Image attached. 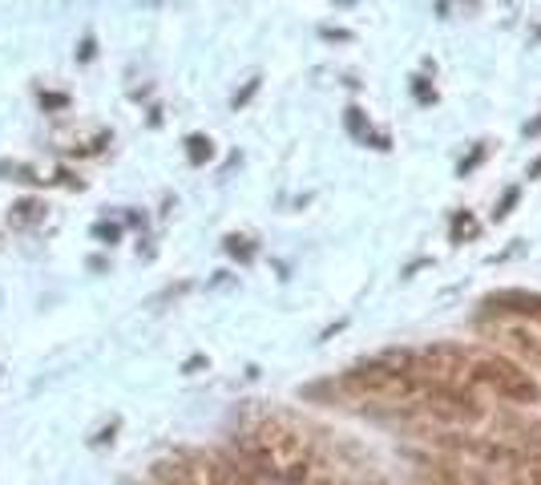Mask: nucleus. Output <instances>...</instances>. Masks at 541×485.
Wrapping results in <instances>:
<instances>
[{"mask_svg":"<svg viewBox=\"0 0 541 485\" xmlns=\"http://www.w3.org/2000/svg\"><path fill=\"white\" fill-rule=\"evenodd\" d=\"M227 255H235L239 263H251L255 259V239H247V235H227Z\"/></svg>","mask_w":541,"mask_h":485,"instance_id":"obj_8","label":"nucleus"},{"mask_svg":"<svg viewBox=\"0 0 541 485\" xmlns=\"http://www.w3.org/2000/svg\"><path fill=\"white\" fill-rule=\"evenodd\" d=\"M41 110H69V93H45L41 89Z\"/></svg>","mask_w":541,"mask_h":485,"instance_id":"obj_10","label":"nucleus"},{"mask_svg":"<svg viewBox=\"0 0 541 485\" xmlns=\"http://www.w3.org/2000/svg\"><path fill=\"white\" fill-rule=\"evenodd\" d=\"M138 5H162V0H138Z\"/></svg>","mask_w":541,"mask_h":485,"instance_id":"obj_14","label":"nucleus"},{"mask_svg":"<svg viewBox=\"0 0 541 485\" xmlns=\"http://www.w3.org/2000/svg\"><path fill=\"white\" fill-rule=\"evenodd\" d=\"M45 223V203L41 199H21L9 207V227L13 231H33Z\"/></svg>","mask_w":541,"mask_h":485,"instance_id":"obj_5","label":"nucleus"},{"mask_svg":"<svg viewBox=\"0 0 541 485\" xmlns=\"http://www.w3.org/2000/svg\"><path fill=\"white\" fill-rule=\"evenodd\" d=\"M93 235H97V239H110V243H114V239H118L122 231H118L114 223H97V227H93Z\"/></svg>","mask_w":541,"mask_h":485,"instance_id":"obj_12","label":"nucleus"},{"mask_svg":"<svg viewBox=\"0 0 541 485\" xmlns=\"http://www.w3.org/2000/svg\"><path fill=\"white\" fill-rule=\"evenodd\" d=\"M243 457L283 485H344V465L307 421L283 409H259L239 429Z\"/></svg>","mask_w":541,"mask_h":485,"instance_id":"obj_1","label":"nucleus"},{"mask_svg":"<svg viewBox=\"0 0 541 485\" xmlns=\"http://www.w3.org/2000/svg\"><path fill=\"white\" fill-rule=\"evenodd\" d=\"M0 174H9V178H17V182H33V186L49 182V178H41L33 166H25V162H0Z\"/></svg>","mask_w":541,"mask_h":485,"instance_id":"obj_9","label":"nucleus"},{"mask_svg":"<svg viewBox=\"0 0 541 485\" xmlns=\"http://www.w3.org/2000/svg\"><path fill=\"white\" fill-rule=\"evenodd\" d=\"M255 89H259V77H251V81H247V85H243V89L231 97V106H235V110H243V106L251 102V97H255Z\"/></svg>","mask_w":541,"mask_h":485,"instance_id":"obj_11","label":"nucleus"},{"mask_svg":"<svg viewBox=\"0 0 541 485\" xmlns=\"http://www.w3.org/2000/svg\"><path fill=\"white\" fill-rule=\"evenodd\" d=\"M509 340H513V348H517L529 364H537V368H541V340H537V336H529V332H513Z\"/></svg>","mask_w":541,"mask_h":485,"instance_id":"obj_7","label":"nucleus"},{"mask_svg":"<svg viewBox=\"0 0 541 485\" xmlns=\"http://www.w3.org/2000/svg\"><path fill=\"white\" fill-rule=\"evenodd\" d=\"M210 158H214V142L206 134H190L186 138V162L190 166H206Z\"/></svg>","mask_w":541,"mask_h":485,"instance_id":"obj_6","label":"nucleus"},{"mask_svg":"<svg viewBox=\"0 0 541 485\" xmlns=\"http://www.w3.org/2000/svg\"><path fill=\"white\" fill-rule=\"evenodd\" d=\"M485 308L501 312V316H517V320H529L541 328V291H521V287H509V291H497V296L485 300Z\"/></svg>","mask_w":541,"mask_h":485,"instance_id":"obj_4","label":"nucleus"},{"mask_svg":"<svg viewBox=\"0 0 541 485\" xmlns=\"http://www.w3.org/2000/svg\"><path fill=\"white\" fill-rule=\"evenodd\" d=\"M53 146H57L61 154H69V158H97V154H105V150L114 146V130H110V126H89V122H81V126L57 130V134H53Z\"/></svg>","mask_w":541,"mask_h":485,"instance_id":"obj_3","label":"nucleus"},{"mask_svg":"<svg viewBox=\"0 0 541 485\" xmlns=\"http://www.w3.org/2000/svg\"><path fill=\"white\" fill-rule=\"evenodd\" d=\"M93 57H97V41H93V37H85V41H81V49H77V61H93Z\"/></svg>","mask_w":541,"mask_h":485,"instance_id":"obj_13","label":"nucleus"},{"mask_svg":"<svg viewBox=\"0 0 541 485\" xmlns=\"http://www.w3.org/2000/svg\"><path fill=\"white\" fill-rule=\"evenodd\" d=\"M465 364L477 380L481 393H497L505 397L509 405H537L541 401V388L537 380L517 368L513 360H505L501 352H485V348H465Z\"/></svg>","mask_w":541,"mask_h":485,"instance_id":"obj_2","label":"nucleus"}]
</instances>
